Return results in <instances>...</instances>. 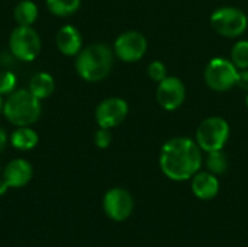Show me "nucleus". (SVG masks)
<instances>
[{"instance_id":"10","label":"nucleus","mask_w":248,"mask_h":247,"mask_svg":"<svg viewBox=\"0 0 248 247\" xmlns=\"http://www.w3.org/2000/svg\"><path fill=\"white\" fill-rule=\"evenodd\" d=\"M155 100L167 112H174L182 108L186 100V86L182 79L167 76L164 80L157 83Z\"/></svg>"},{"instance_id":"23","label":"nucleus","mask_w":248,"mask_h":247,"mask_svg":"<svg viewBox=\"0 0 248 247\" xmlns=\"http://www.w3.org/2000/svg\"><path fill=\"white\" fill-rule=\"evenodd\" d=\"M93 141H94V146L97 148H102V150L108 148L112 144V131L108 128L99 127V130L93 135Z\"/></svg>"},{"instance_id":"2","label":"nucleus","mask_w":248,"mask_h":247,"mask_svg":"<svg viewBox=\"0 0 248 247\" xmlns=\"http://www.w3.org/2000/svg\"><path fill=\"white\" fill-rule=\"evenodd\" d=\"M113 61V48L108 44L96 42L81 48V51L76 55L74 68L84 82L99 83L110 74Z\"/></svg>"},{"instance_id":"20","label":"nucleus","mask_w":248,"mask_h":247,"mask_svg":"<svg viewBox=\"0 0 248 247\" xmlns=\"http://www.w3.org/2000/svg\"><path fill=\"white\" fill-rule=\"evenodd\" d=\"M230 60L238 70L248 68V39H238L232 45Z\"/></svg>"},{"instance_id":"4","label":"nucleus","mask_w":248,"mask_h":247,"mask_svg":"<svg viewBox=\"0 0 248 247\" xmlns=\"http://www.w3.org/2000/svg\"><path fill=\"white\" fill-rule=\"evenodd\" d=\"M231 135L230 124L225 118L214 115L208 116L196 128L195 141L203 153L224 150Z\"/></svg>"},{"instance_id":"25","label":"nucleus","mask_w":248,"mask_h":247,"mask_svg":"<svg viewBox=\"0 0 248 247\" xmlns=\"http://www.w3.org/2000/svg\"><path fill=\"white\" fill-rule=\"evenodd\" d=\"M7 143H9V134L3 127H0V153L6 148Z\"/></svg>"},{"instance_id":"17","label":"nucleus","mask_w":248,"mask_h":247,"mask_svg":"<svg viewBox=\"0 0 248 247\" xmlns=\"http://www.w3.org/2000/svg\"><path fill=\"white\" fill-rule=\"evenodd\" d=\"M39 16L38 4L32 0H20L13 9V19L20 26H32Z\"/></svg>"},{"instance_id":"21","label":"nucleus","mask_w":248,"mask_h":247,"mask_svg":"<svg viewBox=\"0 0 248 247\" xmlns=\"http://www.w3.org/2000/svg\"><path fill=\"white\" fill-rule=\"evenodd\" d=\"M167 66L160 61V60H154L148 64L147 67V74L148 77L154 82V83H160L161 80H164L169 74H167Z\"/></svg>"},{"instance_id":"28","label":"nucleus","mask_w":248,"mask_h":247,"mask_svg":"<svg viewBox=\"0 0 248 247\" xmlns=\"http://www.w3.org/2000/svg\"><path fill=\"white\" fill-rule=\"evenodd\" d=\"M246 105H247V108H248V92H247V96H246Z\"/></svg>"},{"instance_id":"9","label":"nucleus","mask_w":248,"mask_h":247,"mask_svg":"<svg viewBox=\"0 0 248 247\" xmlns=\"http://www.w3.org/2000/svg\"><path fill=\"white\" fill-rule=\"evenodd\" d=\"M129 114V105L125 99L110 96L99 102L94 109V119L97 127L113 130L119 127Z\"/></svg>"},{"instance_id":"26","label":"nucleus","mask_w":248,"mask_h":247,"mask_svg":"<svg viewBox=\"0 0 248 247\" xmlns=\"http://www.w3.org/2000/svg\"><path fill=\"white\" fill-rule=\"evenodd\" d=\"M9 189V186H7V183L1 179L0 181V195H3V194H6V191Z\"/></svg>"},{"instance_id":"13","label":"nucleus","mask_w":248,"mask_h":247,"mask_svg":"<svg viewBox=\"0 0 248 247\" xmlns=\"http://www.w3.org/2000/svg\"><path fill=\"white\" fill-rule=\"evenodd\" d=\"M190 188L193 195L201 201H211L219 194V181L218 176L208 172V170H199L192 179H190Z\"/></svg>"},{"instance_id":"1","label":"nucleus","mask_w":248,"mask_h":247,"mask_svg":"<svg viewBox=\"0 0 248 247\" xmlns=\"http://www.w3.org/2000/svg\"><path fill=\"white\" fill-rule=\"evenodd\" d=\"M202 150L198 143L183 135L167 140L158 156L163 175L174 182L190 181L202 169Z\"/></svg>"},{"instance_id":"3","label":"nucleus","mask_w":248,"mask_h":247,"mask_svg":"<svg viewBox=\"0 0 248 247\" xmlns=\"http://www.w3.org/2000/svg\"><path fill=\"white\" fill-rule=\"evenodd\" d=\"M42 105L28 89H19L6 96L3 102V116L13 127H31L39 121Z\"/></svg>"},{"instance_id":"7","label":"nucleus","mask_w":248,"mask_h":247,"mask_svg":"<svg viewBox=\"0 0 248 247\" xmlns=\"http://www.w3.org/2000/svg\"><path fill=\"white\" fill-rule=\"evenodd\" d=\"M41 36L36 32V29H33V26L17 25L10 32L9 49L12 55L22 63H31L36 60V57L41 52Z\"/></svg>"},{"instance_id":"15","label":"nucleus","mask_w":248,"mask_h":247,"mask_svg":"<svg viewBox=\"0 0 248 247\" xmlns=\"http://www.w3.org/2000/svg\"><path fill=\"white\" fill-rule=\"evenodd\" d=\"M28 90L39 100L48 99L55 92V80L49 73L38 71L31 77Z\"/></svg>"},{"instance_id":"14","label":"nucleus","mask_w":248,"mask_h":247,"mask_svg":"<svg viewBox=\"0 0 248 247\" xmlns=\"http://www.w3.org/2000/svg\"><path fill=\"white\" fill-rule=\"evenodd\" d=\"M55 44L61 54L67 57H76L83 48L81 32L73 25H64L55 33Z\"/></svg>"},{"instance_id":"11","label":"nucleus","mask_w":248,"mask_h":247,"mask_svg":"<svg viewBox=\"0 0 248 247\" xmlns=\"http://www.w3.org/2000/svg\"><path fill=\"white\" fill-rule=\"evenodd\" d=\"M105 214L116 223H122L134 213V198L124 188H112L103 197Z\"/></svg>"},{"instance_id":"16","label":"nucleus","mask_w":248,"mask_h":247,"mask_svg":"<svg viewBox=\"0 0 248 247\" xmlns=\"http://www.w3.org/2000/svg\"><path fill=\"white\" fill-rule=\"evenodd\" d=\"M10 146L20 151H29L35 148L39 143V135L32 127H16L10 137Z\"/></svg>"},{"instance_id":"6","label":"nucleus","mask_w":248,"mask_h":247,"mask_svg":"<svg viewBox=\"0 0 248 247\" xmlns=\"http://www.w3.org/2000/svg\"><path fill=\"white\" fill-rule=\"evenodd\" d=\"M238 68L230 58L214 57L208 61L203 70V80L206 86L218 93H224L237 86Z\"/></svg>"},{"instance_id":"27","label":"nucleus","mask_w":248,"mask_h":247,"mask_svg":"<svg viewBox=\"0 0 248 247\" xmlns=\"http://www.w3.org/2000/svg\"><path fill=\"white\" fill-rule=\"evenodd\" d=\"M3 102H4V99H3V96L0 95V115H3Z\"/></svg>"},{"instance_id":"19","label":"nucleus","mask_w":248,"mask_h":247,"mask_svg":"<svg viewBox=\"0 0 248 247\" xmlns=\"http://www.w3.org/2000/svg\"><path fill=\"white\" fill-rule=\"evenodd\" d=\"M205 166H206L208 172H211V173H214L217 176L224 175L228 170V157L224 153V150L206 153Z\"/></svg>"},{"instance_id":"8","label":"nucleus","mask_w":248,"mask_h":247,"mask_svg":"<svg viewBox=\"0 0 248 247\" xmlns=\"http://www.w3.org/2000/svg\"><path fill=\"white\" fill-rule=\"evenodd\" d=\"M115 57L124 63H138L148 49V41L140 31H125L113 42Z\"/></svg>"},{"instance_id":"24","label":"nucleus","mask_w":248,"mask_h":247,"mask_svg":"<svg viewBox=\"0 0 248 247\" xmlns=\"http://www.w3.org/2000/svg\"><path fill=\"white\" fill-rule=\"evenodd\" d=\"M237 86H238L241 90L248 92V68H246V70H238Z\"/></svg>"},{"instance_id":"22","label":"nucleus","mask_w":248,"mask_h":247,"mask_svg":"<svg viewBox=\"0 0 248 247\" xmlns=\"http://www.w3.org/2000/svg\"><path fill=\"white\" fill-rule=\"evenodd\" d=\"M17 84V77L12 71H3L0 73V95L1 96H9L16 90Z\"/></svg>"},{"instance_id":"12","label":"nucleus","mask_w":248,"mask_h":247,"mask_svg":"<svg viewBox=\"0 0 248 247\" xmlns=\"http://www.w3.org/2000/svg\"><path fill=\"white\" fill-rule=\"evenodd\" d=\"M33 176L32 165L25 159H13L9 162L3 170V181L9 188H23L26 186Z\"/></svg>"},{"instance_id":"18","label":"nucleus","mask_w":248,"mask_h":247,"mask_svg":"<svg viewBox=\"0 0 248 247\" xmlns=\"http://www.w3.org/2000/svg\"><path fill=\"white\" fill-rule=\"evenodd\" d=\"M45 4L51 15L58 17H68L78 12L81 0H45Z\"/></svg>"},{"instance_id":"5","label":"nucleus","mask_w":248,"mask_h":247,"mask_svg":"<svg viewBox=\"0 0 248 247\" xmlns=\"http://www.w3.org/2000/svg\"><path fill=\"white\" fill-rule=\"evenodd\" d=\"M212 29L224 38H240L248 29V15L240 7L222 6L211 13Z\"/></svg>"}]
</instances>
